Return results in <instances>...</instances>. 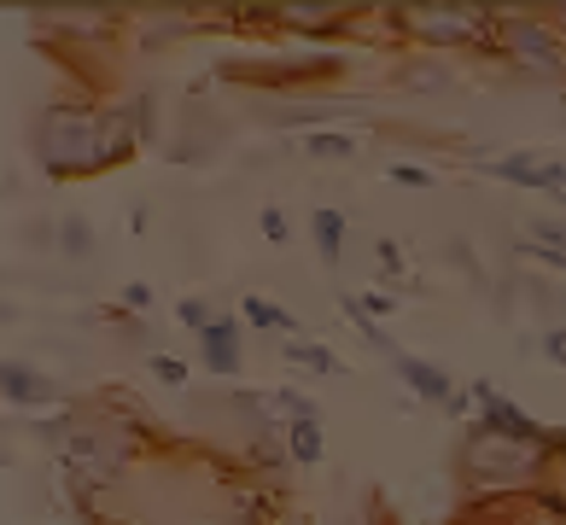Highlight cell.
Listing matches in <instances>:
<instances>
[{
  "mask_svg": "<svg viewBox=\"0 0 566 525\" xmlns=\"http://www.w3.org/2000/svg\"><path fill=\"white\" fill-rule=\"evenodd\" d=\"M35 164L59 181H82V176H99L112 164L135 158L140 135L129 129V117L117 105H94V99H48L35 112Z\"/></svg>",
  "mask_w": 566,
  "mask_h": 525,
  "instance_id": "obj_1",
  "label": "cell"
},
{
  "mask_svg": "<svg viewBox=\"0 0 566 525\" xmlns=\"http://www.w3.org/2000/svg\"><path fill=\"white\" fill-rule=\"evenodd\" d=\"M450 468H455V479L468 491H491V502H496V496H532V491H543L555 455H543L532 444H514V438H496L485 427H461Z\"/></svg>",
  "mask_w": 566,
  "mask_h": 525,
  "instance_id": "obj_2",
  "label": "cell"
},
{
  "mask_svg": "<svg viewBox=\"0 0 566 525\" xmlns=\"http://www.w3.org/2000/svg\"><path fill=\"white\" fill-rule=\"evenodd\" d=\"M386 24L409 35L421 53H491L502 12L479 0H432V7H397Z\"/></svg>",
  "mask_w": 566,
  "mask_h": 525,
  "instance_id": "obj_3",
  "label": "cell"
},
{
  "mask_svg": "<svg viewBox=\"0 0 566 525\" xmlns=\"http://www.w3.org/2000/svg\"><path fill=\"white\" fill-rule=\"evenodd\" d=\"M491 53L532 76H566V30L555 24V12H502Z\"/></svg>",
  "mask_w": 566,
  "mask_h": 525,
  "instance_id": "obj_4",
  "label": "cell"
},
{
  "mask_svg": "<svg viewBox=\"0 0 566 525\" xmlns=\"http://www.w3.org/2000/svg\"><path fill=\"white\" fill-rule=\"evenodd\" d=\"M251 18L275 30H298V35H339L350 30V7L339 0H298V7H251Z\"/></svg>",
  "mask_w": 566,
  "mask_h": 525,
  "instance_id": "obj_5",
  "label": "cell"
},
{
  "mask_svg": "<svg viewBox=\"0 0 566 525\" xmlns=\"http://www.w3.org/2000/svg\"><path fill=\"white\" fill-rule=\"evenodd\" d=\"M199 363L211 368L217 380H234L245 368V322L240 315H217V322L199 333Z\"/></svg>",
  "mask_w": 566,
  "mask_h": 525,
  "instance_id": "obj_6",
  "label": "cell"
},
{
  "mask_svg": "<svg viewBox=\"0 0 566 525\" xmlns=\"http://www.w3.org/2000/svg\"><path fill=\"white\" fill-rule=\"evenodd\" d=\"M391 368H397V386L409 391V403H432V409H450V397L461 391L455 380L438 363H427V356H409V350H397L391 356Z\"/></svg>",
  "mask_w": 566,
  "mask_h": 525,
  "instance_id": "obj_7",
  "label": "cell"
},
{
  "mask_svg": "<svg viewBox=\"0 0 566 525\" xmlns=\"http://www.w3.org/2000/svg\"><path fill=\"white\" fill-rule=\"evenodd\" d=\"M479 176L491 181H509V187H526V193H543V164L537 153H502V158H468Z\"/></svg>",
  "mask_w": 566,
  "mask_h": 525,
  "instance_id": "obj_8",
  "label": "cell"
},
{
  "mask_svg": "<svg viewBox=\"0 0 566 525\" xmlns=\"http://www.w3.org/2000/svg\"><path fill=\"white\" fill-rule=\"evenodd\" d=\"M450 82H455V71L444 53H415L397 65V88H409V94H444Z\"/></svg>",
  "mask_w": 566,
  "mask_h": 525,
  "instance_id": "obj_9",
  "label": "cell"
},
{
  "mask_svg": "<svg viewBox=\"0 0 566 525\" xmlns=\"http://www.w3.org/2000/svg\"><path fill=\"white\" fill-rule=\"evenodd\" d=\"M310 240H316V258L333 269L345 258V240H350V222H345V210H333V204H322V210H310Z\"/></svg>",
  "mask_w": 566,
  "mask_h": 525,
  "instance_id": "obj_10",
  "label": "cell"
},
{
  "mask_svg": "<svg viewBox=\"0 0 566 525\" xmlns=\"http://www.w3.org/2000/svg\"><path fill=\"white\" fill-rule=\"evenodd\" d=\"M286 455H292V468H322L327 461L322 420H286Z\"/></svg>",
  "mask_w": 566,
  "mask_h": 525,
  "instance_id": "obj_11",
  "label": "cell"
},
{
  "mask_svg": "<svg viewBox=\"0 0 566 525\" xmlns=\"http://www.w3.org/2000/svg\"><path fill=\"white\" fill-rule=\"evenodd\" d=\"M0 391H7L12 409H35L41 397H48V380H41L30 363H7V368H0Z\"/></svg>",
  "mask_w": 566,
  "mask_h": 525,
  "instance_id": "obj_12",
  "label": "cell"
},
{
  "mask_svg": "<svg viewBox=\"0 0 566 525\" xmlns=\"http://www.w3.org/2000/svg\"><path fill=\"white\" fill-rule=\"evenodd\" d=\"M240 322L258 327V333H298V322H292L269 292H245V298H240Z\"/></svg>",
  "mask_w": 566,
  "mask_h": 525,
  "instance_id": "obj_13",
  "label": "cell"
},
{
  "mask_svg": "<svg viewBox=\"0 0 566 525\" xmlns=\"http://www.w3.org/2000/svg\"><path fill=\"white\" fill-rule=\"evenodd\" d=\"M304 158H316V164H350L356 158V135L350 129H310L304 135Z\"/></svg>",
  "mask_w": 566,
  "mask_h": 525,
  "instance_id": "obj_14",
  "label": "cell"
},
{
  "mask_svg": "<svg viewBox=\"0 0 566 525\" xmlns=\"http://www.w3.org/2000/svg\"><path fill=\"white\" fill-rule=\"evenodd\" d=\"M281 356L292 368H310V374H345V363L322 339H281Z\"/></svg>",
  "mask_w": 566,
  "mask_h": 525,
  "instance_id": "obj_15",
  "label": "cell"
},
{
  "mask_svg": "<svg viewBox=\"0 0 566 525\" xmlns=\"http://www.w3.org/2000/svg\"><path fill=\"white\" fill-rule=\"evenodd\" d=\"M59 251H65L71 263L94 258V222L82 217V210H65V217H59Z\"/></svg>",
  "mask_w": 566,
  "mask_h": 525,
  "instance_id": "obj_16",
  "label": "cell"
},
{
  "mask_svg": "<svg viewBox=\"0 0 566 525\" xmlns=\"http://www.w3.org/2000/svg\"><path fill=\"white\" fill-rule=\"evenodd\" d=\"M339 315H345V322H350V327H356V333H363V339H368V350H380V356H397V350H391V339H386V327L374 322V315H368L363 304H356V292H339Z\"/></svg>",
  "mask_w": 566,
  "mask_h": 525,
  "instance_id": "obj_17",
  "label": "cell"
},
{
  "mask_svg": "<svg viewBox=\"0 0 566 525\" xmlns=\"http://www.w3.org/2000/svg\"><path fill=\"white\" fill-rule=\"evenodd\" d=\"M269 409H275L281 420H322V403L310 391H298V386H275L269 391Z\"/></svg>",
  "mask_w": 566,
  "mask_h": 525,
  "instance_id": "obj_18",
  "label": "cell"
},
{
  "mask_svg": "<svg viewBox=\"0 0 566 525\" xmlns=\"http://www.w3.org/2000/svg\"><path fill=\"white\" fill-rule=\"evenodd\" d=\"M117 112L129 117V129H135L140 140H153V135H158V99H153V94H129V99H117Z\"/></svg>",
  "mask_w": 566,
  "mask_h": 525,
  "instance_id": "obj_19",
  "label": "cell"
},
{
  "mask_svg": "<svg viewBox=\"0 0 566 525\" xmlns=\"http://www.w3.org/2000/svg\"><path fill=\"white\" fill-rule=\"evenodd\" d=\"M176 322L199 339V333L217 322V309H211V298H205V292H187V298H176Z\"/></svg>",
  "mask_w": 566,
  "mask_h": 525,
  "instance_id": "obj_20",
  "label": "cell"
},
{
  "mask_svg": "<svg viewBox=\"0 0 566 525\" xmlns=\"http://www.w3.org/2000/svg\"><path fill=\"white\" fill-rule=\"evenodd\" d=\"M386 181H397V187H415V193H427V187H438V176L427 170V164H409V158H391V164H386Z\"/></svg>",
  "mask_w": 566,
  "mask_h": 525,
  "instance_id": "obj_21",
  "label": "cell"
},
{
  "mask_svg": "<svg viewBox=\"0 0 566 525\" xmlns=\"http://www.w3.org/2000/svg\"><path fill=\"white\" fill-rule=\"evenodd\" d=\"M187 374H193V368H187L181 356H170V350H153V380H158V386L181 391V386H187Z\"/></svg>",
  "mask_w": 566,
  "mask_h": 525,
  "instance_id": "obj_22",
  "label": "cell"
},
{
  "mask_svg": "<svg viewBox=\"0 0 566 525\" xmlns=\"http://www.w3.org/2000/svg\"><path fill=\"white\" fill-rule=\"evenodd\" d=\"M526 240L532 245H549V251H566V222L560 217H532L526 222Z\"/></svg>",
  "mask_w": 566,
  "mask_h": 525,
  "instance_id": "obj_23",
  "label": "cell"
},
{
  "mask_svg": "<svg viewBox=\"0 0 566 525\" xmlns=\"http://www.w3.org/2000/svg\"><path fill=\"white\" fill-rule=\"evenodd\" d=\"M258 228H263L269 245H286V240H292V217H286L281 204H263V210H258Z\"/></svg>",
  "mask_w": 566,
  "mask_h": 525,
  "instance_id": "obj_24",
  "label": "cell"
},
{
  "mask_svg": "<svg viewBox=\"0 0 566 525\" xmlns=\"http://www.w3.org/2000/svg\"><path fill=\"white\" fill-rule=\"evenodd\" d=\"M117 309H123V315H146V309H153V286H146V281H123Z\"/></svg>",
  "mask_w": 566,
  "mask_h": 525,
  "instance_id": "obj_25",
  "label": "cell"
},
{
  "mask_svg": "<svg viewBox=\"0 0 566 525\" xmlns=\"http://www.w3.org/2000/svg\"><path fill=\"white\" fill-rule=\"evenodd\" d=\"M374 263H380L386 275H397V281H403V269H409V258H403V245H397V240H374Z\"/></svg>",
  "mask_w": 566,
  "mask_h": 525,
  "instance_id": "obj_26",
  "label": "cell"
},
{
  "mask_svg": "<svg viewBox=\"0 0 566 525\" xmlns=\"http://www.w3.org/2000/svg\"><path fill=\"white\" fill-rule=\"evenodd\" d=\"M356 304H363L374 322H386V315L397 309V292H356Z\"/></svg>",
  "mask_w": 566,
  "mask_h": 525,
  "instance_id": "obj_27",
  "label": "cell"
},
{
  "mask_svg": "<svg viewBox=\"0 0 566 525\" xmlns=\"http://www.w3.org/2000/svg\"><path fill=\"white\" fill-rule=\"evenodd\" d=\"M537 350L549 356L555 368H566V327H549V333H543V339H537Z\"/></svg>",
  "mask_w": 566,
  "mask_h": 525,
  "instance_id": "obj_28",
  "label": "cell"
}]
</instances>
